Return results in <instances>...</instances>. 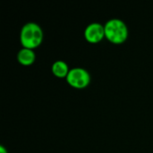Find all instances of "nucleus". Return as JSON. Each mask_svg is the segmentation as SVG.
<instances>
[{
  "label": "nucleus",
  "instance_id": "obj_5",
  "mask_svg": "<svg viewBox=\"0 0 153 153\" xmlns=\"http://www.w3.org/2000/svg\"><path fill=\"white\" fill-rule=\"evenodd\" d=\"M17 59L18 61L24 65H31L36 59V54L32 48H22L17 53Z\"/></svg>",
  "mask_w": 153,
  "mask_h": 153
},
{
  "label": "nucleus",
  "instance_id": "obj_4",
  "mask_svg": "<svg viewBox=\"0 0 153 153\" xmlns=\"http://www.w3.org/2000/svg\"><path fill=\"white\" fill-rule=\"evenodd\" d=\"M85 39L91 43H97L105 37V27L98 22L89 23L84 29Z\"/></svg>",
  "mask_w": 153,
  "mask_h": 153
},
{
  "label": "nucleus",
  "instance_id": "obj_1",
  "mask_svg": "<svg viewBox=\"0 0 153 153\" xmlns=\"http://www.w3.org/2000/svg\"><path fill=\"white\" fill-rule=\"evenodd\" d=\"M20 40L24 48H34L39 46L43 40V30L35 22H28L23 24L20 31Z\"/></svg>",
  "mask_w": 153,
  "mask_h": 153
},
{
  "label": "nucleus",
  "instance_id": "obj_7",
  "mask_svg": "<svg viewBox=\"0 0 153 153\" xmlns=\"http://www.w3.org/2000/svg\"><path fill=\"white\" fill-rule=\"evenodd\" d=\"M0 153H8L7 149L4 145H0Z\"/></svg>",
  "mask_w": 153,
  "mask_h": 153
},
{
  "label": "nucleus",
  "instance_id": "obj_3",
  "mask_svg": "<svg viewBox=\"0 0 153 153\" xmlns=\"http://www.w3.org/2000/svg\"><path fill=\"white\" fill-rule=\"evenodd\" d=\"M65 78L71 86L77 89L85 88L91 82V74L88 70L79 66H75L70 69Z\"/></svg>",
  "mask_w": 153,
  "mask_h": 153
},
{
  "label": "nucleus",
  "instance_id": "obj_2",
  "mask_svg": "<svg viewBox=\"0 0 153 153\" xmlns=\"http://www.w3.org/2000/svg\"><path fill=\"white\" fill-rule=\"evenodd\" d=\"M105 37L115 44H121L128 37V28L126 22L118 18H112L106 22Z\"/></svg>",
  "mask_w": 153,
  "mask_h": 153
},
{
  "label": "nucleus",
  "instance_id": "obj_6",
  "mask_svg": "<svg viewBox=\"0 0 153 153\" xmlns=\"http://www.w3.org/2000/svg\"><path fill=\"white\" fill-rule=\"evenodd\" d=\"M51 69H52L53 74L56 75L57 77H66L70 71L67 63L61 59L55 61L52 64Z\"/></svg>",
  "mask_w": 153,
  "mask_h": 153
}]
</instances>
